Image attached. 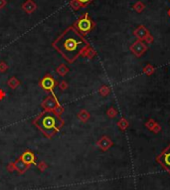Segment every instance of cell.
<instances>
[{
	"label": "cell",
	"mask_w": 170,
	"mask_h": 190,
	"mask_svg": "<svg viewBox=\"0 0 170 190\" xmlns=\"http://www.w3.org/2000/svg\"><path fill=\"white\" fill-rule=\"evenodd\" d=\"M7 85L10 87L11 89H16V88H18L19 85H20V81L17 78H15V77H12L10 80L7 82Z\"/></svg>",
	"instance_id": "7c38bea8"
},
{
	"label": "cell",
	"mask_w": 170,
	"mask_h": 190,
	"mask_svg": "<svg viewBox=\"0 0 170 190\" xmlns=\"http://www.w3.org/2000/svg\"><path fill=\"white\" fill-rule=\"evenodd\" d=\"M5 96H6L5 92H4L3 90H1V89H0V101L3 100V98H5Z\"/></svg>",
	"instance_id": "603a6c76"
},
{
	"label": "cell",
	"mask_w": 170,
	"mask_h": 190,
	"mask_svg": "<svg viewBox=\"0 0 170 190\" xmlns=\"http://www.w3.org/2000/svg\"><path fill=\"white\" fill-rule=\"evenodd\" d=\"M6 169H7V171H9V172H13L14 170H15V165H14V163L13 162L9 163V164L7 165Z\"/></svg>",
	"instance_id": "44dd1931"
},
{
	"label": "cell",
	"mask_w": 170,
	"mask_h": 190,
	"mask_svg": "<svg viewBox=\"0 0 170 190\" xmlns=\"http://www.w3.org/2000/svg\"><path fill=\"white\" fill-rule=\"evenodd\" d=\"M78 117H79L82 122H87L89 119V117H90V115H89V112H87V110H83L82 112L78 115Z\"/></svg>",
	"instance_id": "5bb4252c"
},
{
	"label": "cell",
	"mask_w": 170,
	"mask_h": 190,
	"mask_svg": "<svg viewBox=\"0 0 170 190\" xmlns=\"http://www.w3.org/2000/svg\"><path fill=\"white\" fill-rule=\"evenodd\" d=\"M133 8L135 9V11H136V12H141L143 9H144V5H143L141 2H137V3L134 4Z\"/></svg>",
	"instance_id": "2e32d148"
},
{
	"label": "cell",
	"mask_w": 170,
	"mask_h": 190,
	"mask_svg": "<svg viewBox=\"0 0 170 190\" xmlns=\"http://www.w3.org/2000/svg\"><path fill=\"white\" fill-rule=\"evenodd\" d=\"M20 158L26 163V164H28L29 166H30L31 164H36V156L34 155V153L30 150H26L25 152L22 153Z\"/></svg>",
	"instance_id": "52a82bcc"
},
{
	"label": "cell",
	"mask_w": 170,
	"mask_h": 190,
	"mask_svg": "<svg viewBox=\"0 0 170 190\" xmlns=\"http://www.w3.org/2000/svg\"><path fill=\"white\" fill-rule=\"evenodd\" d=\"M5 4H6L5 0H0V9L3 8V7L5 6Z\"/></svg>",
	"instance_id": "cb8c5ba5"
},
{
	"label": "cell",
	"mask_w": 170,
	"mask_h": 190,
	"mask_svg": "<svg viewBox=\"0 0 170 190\" xmlns=\"http://www.w3.org/2000/svg\"><path fill=\"white\" fill-rule=\"evenodd\" d=\"M68 72H69V69H68V67L66 66V65H64V64L60 65V66L57 68V73L59 74L60 76H62V77L66 76L67 74H68Z\"/></svg>",
	"instance_id": "4fadbf2b"
},
{
	"label": "cell",
	"mask_w": 170,
	"mask_h": 190,
	"mask_svg": "<svg viewBox=\"0 0 170 190\" xmlns=\"http://www.w3.org/2000/svg\"><path fill=\"white\" fill-rule=\"evenodd\" d=\"M40 86L42 89H44L45 91L48 92H52L54 90V88L57 86V82L55 81V79L53 78L51 75H46L45 77H43V79L40 81Z\"/></svg>",
	"instance_id": "277c9868"
},
{
	"label": "cell",
	"mask_w": 170,
	"mask_h": 190,
	"mask_svg": "<svg viewBox=\"0 0 170 190\" xmlns=\"http://www.w3.org/2000/svg\"><path fill=\"white\" fill-rule=\"evenodd\" d=\"M7 69H8V65H7L6 63H4V62L0 63V72L4 73V72H5Z\"/></svg>",
	"instance_id": "ffe728a7"
},
{
	"label": "cell",
	"mask_w": 170,
	"mask_h": 190,
	"mask_svg": "<svg viewBox=\"0 0 170 190\" xmlns=\"http://www.w3.org/2000/svg\"><path fill=\"white\" fill-rule=\"evenodd\" d=\"M134 34L137 36L138 38H140V39H143V38H146L147 35H148V31L145 29L143 26H139L136 30H135Z\"/></svg>",
	"instance_id": "30bf717a"
},
{
	"label": "cell",
	"mask_w": 170,
	"mask_h": 190,
	"mask_svg": "<svg viewBox=\"0 0 170 190\" xmlns=\"http://www.w3.org/2000/svg\"><path fill=\"white\" fill-rule=\"evenodd\" d=\"M168 16H169V17H170V10L168 11Z\"/></svg>",
	"instance_id": "d4e9b609"
},
{
	"label": "cell",
	"mask_w": 170,
	"mask_h": 190,
	"mask_svg": "<svg viewBox=\"0 0 170 190\" xmlns=\"http://www.w3.org/2000/svg\"><path fill=\"white\" fill-rule=\"evenodd\" d=\"M23 9L25 10L27 13H32L36 10V8H37V5H36L35 3L32 1V0H28V1H26L25 3L22 5Z\"/></svg>",
	"instance_id": "9c48e42d"
},
{
	"label": "cell",
	"mask_w": 170,
	"mask_h": 190,
	"mask_svg": "<svg viewBox=\"0 0 170 190\" xmlns=\"http://www.w3.org/2000/svg\"><path fill=\"white\" fill-rule=\"evenodd\" d=\"M59 88H60L62 91L67 90V88H68V83H67V82H65V81H62V82H61V83L59 84Z\"/></svg>",
	"instance_id": "d6986e66"
},
{
	"label": "cell",
	"mask_w": 170,
	"mask_h": 190,
	"mask_svg": "<svg viewBox=\"0 0 170 190\" xmlns=\"http://www.w3.org/2000/svg\"><path fill=\"white\" fill-rule=\"evenodd\" d=\"M14 165H15V170H17L20 174H23L24 172L27 171L28 168H29V165L26 164V163L24 162L20 157L14 162Z\"/></svg>",
	"instance_id": "ba28073f"
},
{
	"label": "cell",
	"mask_w": 170,
	"mask_h": 190,
	"mask_svg": "<svg viewBox=\"0 0 170 190\" xmlns=\"http://www.w3.org/2000/svg\"><path fill=\"white\" fill-rule=\"evenodd\" d=\"M98 144H99V146H101V148H103L104 150H106V149H108V148L111 146V141L108 140V138H101V140L99 141Z\"/></svg>",
	"instance_id": "8fae6325"
},
{
	"label": "cell",
	"mask_w": 170,
	"mask_h": 190,
	"mask_svg": "<svg viewBox=\"0 0 170 190\" xmlns=\"http://www.w3.org/2000/svg\"><path fill=\"white\" fill-rule=\"evenodd\" d=\"M78 1L80 2V4H81L82 6H86L87 4H89L90 2H92L93 0H78Z\"/></svg>",
	"instance_id": "7402d4cb"
},
{
	"label": "cell",
	"mask_w": 170,
	"mask_h": 190,
	"mask_svg": "<svg viewBox=\"0 0 170 190\" xmlns=\"http://www.w3.org/2000/svg\"><path fill=\"white\" fill-rule=\"evenodd\" d=\"M94 24L93 21L90 19L88 13H85L77 22V27L82 34H87V33H89L90 31L94 28Z\"/></svg>",
	"instance_id": "3957f363"
},
{
	"label": "cell",
	"mask_w": 170,
	"mask_h": 190,
	"mask_svg": "<svg viewBox=\"0 0 170 190\" xmlns=\"http://www.w3.org/2000/svg\"><path fill=\"white\" fill-rule=\"evenodd\" d=\"M33 122L49 138H53L64 126V122L62 121L60 115H56L53 110H46L36 117Z\"/></svg>",
	"instance_id": "7a4b0ae2"
},
{
	"label": "cell",
	"mask_w": 170,
	"mask_h": 190,
	"mask_svg": "<svg viewBox=\"0 0 170 190\" xmlns=\"http://www.w3.org/2000/svg\"><path fill=\"white\" fill-rule=\"evenodd\" d=\"M53 112H54L56 115H62L63 112H64V108H63L61 105H57V107H56V109L53 110Z\"/></svg>",
	"instance_id": "ac0fdd59"
},
{
	"label": "cell",
	"mask_w": 170,
	"mask_h": 190,
	"mask_svg": "<svg viewBox=\"0 0 170 190\" xmlns=\"http://www.w3.org/2000/svg\"><path fill=\"white\" fill-rule=\"evenodd\" d=\"M157 160H158V162L165 168V169L168 170L170 172V147L165 149L164 152L161 153L160 156H158Z\"/></svg>",
	"instance_id": "8992f818"
},
{
	"label": "cell",
	"mask_w": 170,
	"mask_h": 190,
	"mask_svg": "<svg viewBox=\"0 0 170 190\" xmlns=\"http://www.w3.org/2000/svg\"><path fill=\"white\" fill-rule=\"evenodd\" d=\"M47 168H48V165H47V163H46L45 161H41L38 164V169L40 170V171H42V172L45 171Z\"/></svg>",
	"instance_id": "e0dca14e"
},
{
	"label": "cell",
	"mask_w": 170,
	"mask_h": 190,
	"mask_svg": "<svg viewBox=\"0 0 170 190\" xmlns=\"http://www.w3.org/2000/svg\"><path fill=\"white\" fill-rule=\"evenodd\" d=\"M53 47L59 51L68 62L72 63L89 47L84 37L74 27H69L53 43Z\"/></svg>",
	"instance_id": "6da1fadb"
},
{
	"label": "cell",
	"mask_w": 170,
	"mask_h": 190,
	"mask_svg": "<svg viewBox=\"0 0 170 190\" xmlns=\"http://www.w3.org/2000/svg\"><path fill=\"white\" fill-rule=\"evenodd\" d=\"M70 5H71L72 8L75 9V10H78L80 7H82V5L80 4V2L78 1V0H72L71 3H70Z\"/></svg>",
	"instance_id": "9a60e30c"
},
{
	"label": "cell",
	"mask_w": 170,
	"mask_h": 190,
	"mask_svg": "<svg viewBox=\"0 0 170 190\" xmlns=\"http://www.w3.org/2000/svg\"><path fill=\"white\" fill-rule=\"evenodd\" d=\"M57 105H59V102L54 95L49 96L42 103V107L44 108L45 110H54Z\"/></svg>",
	"instance_id": "5b68a950"
}]
</instances>
